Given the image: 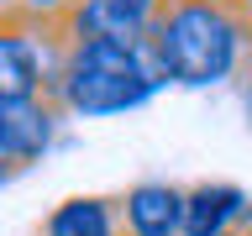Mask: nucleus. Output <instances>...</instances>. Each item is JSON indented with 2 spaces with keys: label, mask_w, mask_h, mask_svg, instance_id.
I'll return each instance as SVG.
<instances>
[{
  "label": "nucleus",
  "mask_w": 252,
  "mask_h": 236,
  "mask_svg": "<svg viewBox=\"0 0 252 236\" xmlns=\"http://www.w3.org/2000/svg\"><path fill=\"white\" fill-rule=\"evenodd\" d=\"M142 47L158 79L179 89H220L252 68V31L226 0H163Z\"/></svg>",
  "instance_id": "nucleus-1"
},
{
  "label": "nucleus",
  "mask_w": 252,
  "mask_h": 236,
  "mask_svg": "<svg viewBox=\"0 0 252 236\" xmlns=\"http://www.w3.org/2000/svg\"><path fill=\"white\" fill-rule=\"evenodd\" d=\"M158 89H163V79H158L147 47L90 37V42H63L47 100L74 121H105V116L142 110Z\"/></svg>",
  "instance_id": "nucleus-2"
},
{
  "label": "nucleus",
  "mask_w": 252,
  "mask_h": 236,
  "mask_svg": "<svg viewBox=\"0 0 252 236\" xmlns=\"http://www.w3.org/2000/svg\"><path fill=\"white\" fill-rule=\"evenodd\" d=\"M63 37L53 21L32 16L21 0L0 11V105L11 100H47L53 74H58Z\"/></svg>",
  "instance_id": "nucleus-3"
},
{
  "label": "nucleus",
  "mask_w": 252,
  "mask_h": 236,
  "mask_svg": "<svg viewBox=\"0 0 252 236\" xmlns=\"http://www.w3.org/2000/svg\"><path fill=\"white\" fill-rule=\"evenodd\" d=\"M163 0H74L68 11L53 21L63 42H126V47H142L147 31H153Z\"/></svg>",
  "instance_id": "nucleus-4"
},
{
  "label": "nucleus",
  "mask_w": 252,
  "mask_h": 236,
  "mask_svg": "<svg viewBox=\"0 0 252 236\" xmlns=\"http://www.w3.org/2000/svg\"><path fill=\"white\" fill-rule=\"evenodd\" d=\"M58 121H63V110L53 100H11V105H0V163L11 173L42 163L47 147L58 142Z\"/></svg>",
  "instance_id": "nucleus-5"
},
{
  "label": "nucleus",
  "mask_w": 252,
  "mask_h": 236,
  "mask_svg": "<svg viewBox=\"0 0 252 236\" xmlns=\"http://www.w3.org/2000/svg\"><path fill=\"white\" fill-rule=\"evenodd\" d=\"M116 205L126 236H184V184L137 178L126 194H116Z\"/></svg>",
  "instance_id": "nucleus-6"
},
{
  "label": "nucleus",
  "mask_w": 252,
  "mask_h": 236,
  "mask_svg": "<svg viewBox=\"0 0 252 236\" xmlns=\"http://www.w3.org/2000/svg\"><path fill=\"white\" fill-rule=\"evenodd\" d=\"M252 210V194L231 178H200L184 189V236H220L236 231Z\"/></svg>",
  "instance_id": "nucleus-7"
},
{
  "label": "nucleus",
  "mask_w": 252,
  "mask_h": 236,
  "mask_svg": "<svg viewBox=\"0 0 252 236\" xmlns=\"http://www.w3.org/2000/svg\"><path fill=\"white\" fill-rule=\"evenodd\" d=\"M42 236H126L110 194H68L42 215Z\"/></svg>",
  "instance_id": "nucleus-8"
},
{
  "label": "nucleus",
  "mask_w": 252,
  "mask_h": 236,
  "mask_svg": "<svg viewBox=\"0 0 252 236\" xmlns=\"http://www.w3.org/2000/svg\"><path fill=\"white\" fill-rule=\"evenodd\" d=\"M21 5H27L32 16H42V21H58V16L68 11V5H74V0H21Z\"/></svg>",
  "instance_id": "nucleus-9"
},
{
  "label": "nucleus",
  "mask_w": 252,
  "mask_h": 236,
  "mask_svg": "<svg viewBox=\"0 0 252 236\" xmlns=\"http://www.w3.org/2000/svg\"><path fill=\"white\" fill-rule=\"evenodd\" d=\"M236 11H242V21H247V31H252V0H236Z\"/></svg>",
  "instance_id": "nucleus-10"
},
{
  "label": "nucleus",
  "mask_w": 252,
  "mask_h": 236,
  "mask_svg": "<svg viewBox=\"0 0 252 236\" xmlns=\"http://www.w3.org/2000/svg\"><path fill=\"white\" fill-rule=\"evenodd\" d=\"M11 178H16V173H11V168H5V163H0V184H11Z\"/></svg>",
  "instance_id": "nucleus-11"
},
{
  "label": "nucleus",
  "mask_w": 252,
  "mask_h": 236,
  "mask_svg": "<svg viewBox=\"0 0 252 236\" xmlns=\"http://www.w3.org/2000/svg\"><path fill=\"white\" fill-rule=\"evenodd\" d=\"M220 236H252V231H242V226H236V231H220Z\"/></svg>",
  "instance_id": "nucleus-12"
},
{
  "label": "nucleus",
  "mask_w": 252,
  "mask_h": 236,
  "mask_svg": "<svg viewBox=\"0 0 252 236\" xmlns=\"http://www.w3.org/2000/svg\"><path fill=\"white\" fill-rule=\"evenodd\" d=\"M5 5H11V0H0V11H5Z\"/></svg>",
  "instance_id": "nucleus-13"
},
{
  "label": "nucleus",
  "mask_w": 252,
  "mask_h": 236,
  "mask_svg": "<svg viewBox=\"0 0 252 236\" xmlns=\"http://www.w3.org/2000/svg\"><path fill=\"white\" fill-rule=\"evenodd\" d=\"M226 5H236V0H226Z\"/></svg>",
  "instance_id": "nucleus-14"
}]
</instances>
